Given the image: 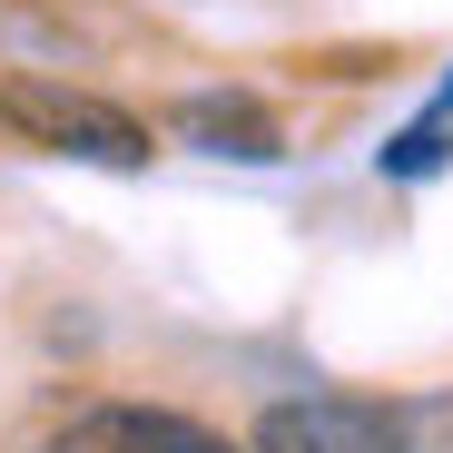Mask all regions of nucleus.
<instances>
[{"mask_svg":"<svg viewBox=\"0 0 453 453\" xmlns=\"http://www.w3.org/2000/svg\"><path fill=\"white\" fill-rule=\"evenodd\" d=\"M0 119L20 138L59 148V158H89V168H148V128L89 89H59V80H0Z\"/></svg>","mask_w":453,"mask_h":453,"instance_id":"1","label":"nucleus"},{"mask_svg":"<svg viewBox=\"0 0 453 453\" xmlns=\"http://www.w3.org/2000/svg\"><path fill=\"white\" fill-rule=\"evenodd\" d=\"M168 128H178L188 148H207V158H247V168H276V158H286L276 109H266V99H237V89H197V99H178Z\"/></svg>","mask_w":453,"mask_h":453,"instance_id":"4","label":"nucleus"},{"mask_svg":"<svg viewBox=\"0 0 453 453\" xmlns=\"http://www.w3.org/2000/svg\"><path fill=\"white\" fill-rule=\"evenodd\" d=\"M443 158H453V119H434V109H424L404 138H385V178H434Z\"/></svg>","mask_w":453,"mask_h":453,"instance_id":"5","label":"nucleus"},{"mask_svg":"<svg viewBox=\"0 0 453 453\" xmlns=\"http://www.w3.org/2000/svg\"><path fill=\"white\" fill-rule=\"evenodd\" d=\"M247 453H414L404 414L355 404V395H276L247 434Z\"/></svg>","mask_w":453,"mask_h":453,"instance_id":"2","label":"nucleus"},{"mask_svg":"<svg viewBox=\"0 0 453 453\" xmlns=\"http://www.w3.org/2000/svg\"><path fill=\"white\" fill-rule=\"evenodd\" d=\"M30 453H237V443L207 434L197 414H168V404H89L59 434H40Z\"/></svg>","mask_w":453,"mask_h":453,"instance_id":"3","label":"nucleus"}]
</instances>
